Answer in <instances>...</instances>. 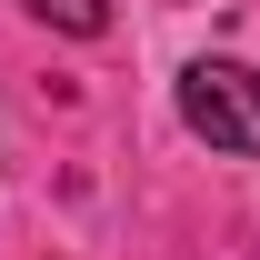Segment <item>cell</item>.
Segmentation results:
<instances>
[{
    "mask_svg": "<svg viewBox=\"0 0 260 260\" xmlns=\"http://www.w3.org/2000/svg\"><path fill=\"white\" fill-rule=\"evenodd\" d=\"M180 120H190V140H210L230 160H260V70L250 60H190L180 70Z\"/></svg>",
    "mask_w": 260,
    "mask_h": 260,
    "instance_id": "cell-1",
    "label": "cell"
},
{
    "mask_svg": "<svg viewBox=\"0 0 260 260\" xmlns=\"http://www.w3.org/2000/svg\"><path fill=\"white\" fill-rule=\"evenodd\" d=\"M30 20H50V30H70V40H100L110 30V0H20Z\"/></svg>",
    "mask_w": 260,
    "mask_h": 260,
    "instance_id": "cell-2",
    "label": "cell"
}]
</instances>
